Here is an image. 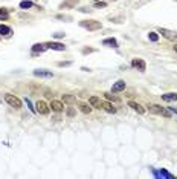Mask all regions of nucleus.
<instances>
[{
    "mask_svg": "<svg viewBox=\"0 0 177 179\" xmlns=\"http://www.w3.org/2000/svg\"><path fill=\"white\" fill-rule=\"evenodd\" d=\"M79 25L82 28H86V29H89V31H98L102 28L101 22H96V20H82Z\"/></svg>",
    "mask_w": 177,
    "mask_h": 179,
    "instance_id": "nucleus-1",
    "label": "nucleus"
},
{
    "mask_svg": "<svg viewBox=\"0 0 177 179\" xmlns=\"http://www.w3.org/2000/svg\"><path fill=\"white\" fill-rule=\"evenodd\" d=\"M5 101L8 103L9 106L15 107V109H20V107H22V101H20V100H19L17 97L11 95V94H6V95H5Z\"/></svg>",
    "mask_w": 177,
    "mask_h": 179,
    "instance_id": "nucleus-2",
    "label": "nucleus"
},
{
    "mask_svg": "<svg viewBox=\"0 0 177 179\" xmlns=\"http://www.w3.org/2000/svg\"><path fill=\"white\" fill-rule=\"evenodd\" d=\"M159 34H162V37L168 38V40H176L177 38V32L174 31H170L166 28H159Z\"/></svg>",
    "mask_w": 177,
    "mask_h": 179,
    "instance_id": "nucleus-3",
    "label": "nucleus"
},
{
    "mask_svg": "<svg viewBox=\"0 0 177 179\" xmlns=\"http://www.w3.org/2000/svg\"><path fill=\"white\" fill-rule=\"evenodd\" d=\"M150 112L153 113H157V115H165V116H171V113L170 112H166L162 106H159V104H153L150 106Z\"/></svg>",
    "mask_w": 177,
    "mask_h": 179,
    "instance_id": "nucleus-4",
    "label": "nucleus"
},
{
    "mask_svg": "<svg viewBox=\"0 0 177 179\" xmlns=\"http://www.w3.org/2000/svg\"><path fill=\"white\" fill-rule=\"evenodd\" d=\"M131 66H133L134 69L141 71V72H144L145 68H147V64H145V61H144L142 58H133V60H131Z\"/></svg>",
    "mask_w": 177,
    "mask_h": 179,
    "instance_id": "nucleus-5",
    "label": "nucleus"
},
{
    "mask_svg": "<svg viewBox=\"0 0 177 179\" xmlns=\"http://www.w3.org/2000/svg\"><path fill=\"white\" fill-rule=\"evenodd\" d=\"M35 107H37V112H38V113H41V115H48V113H49V110H51V107H49L44 101H38Z\"/></svg>",
    "mask_w": 177,
    "mask_h": 179,
    "instance_id": "nucleus-6",
    "label": "nucleus"
},
{
    "mask_svg": "<svg viewBox=\"0 0 177 179\" xmlns=\"http://www.w3.org/2000/svg\"><path fill=\"white\" fill-rule=\"evenodd\" d=\"M46 48L48 49H53V51H64L66 46L63 43H58V41H51V43H46Z\"/></svg>",
    "mask_w": 177,
    "mask_h": 179,
    "instance_id": "nucleus-7",
    "label": "nucleus"
},
{
    "mask_svg": "<svg viewBox=\"0 0 177 179\" xmlns=\"http://www.w3.org/2000/svg\"><path fill=\"white\" fill-rule=\"evenodd\" d=\"M124 89H125V81L119 80L118 83H115V84H113V87H112V92H113V94H118V92H122Z\"/></svg>",
    "mask_w": 177,
    "mask_h": 179,
    "instance_id": "nucleus-8",
    "label": "nucleus"
},
{
    "mask_svg": "<svg viewBox=\"0 0 177 179\" xmlns=\"http://www.w3.org/2000/svg\"><path fill=\"white\" fill-rule=\"evenodd\" d=\"M128 107H131L133 110H136V112H137V113H141V115H142V113H145V109H144V107H142L139 103L128 101Z\"/></svg>",
    "mask_w": 177,
    "mask_h": 179,
    "instance_id": "nucleus-9",
    "label": "nucleus"
},
{
    "mask_svg": "<svg viewBox=\"0 0 177 179\" xmlns=\"http://www.w3.org/2000/svg\"><path fill=\"white\" fill-rule=\"evenodd\" d=\"M34 75H35V77H40V78H52L53 77L52 72H49V71H40V69L34 71Z\"/></svg>",
    "mask_w": 177,
    "mask_h": 179,
    "instance_id": "nucleus-10",
    "label": "nucleus"
},
{
    "mask_svg": "<svg viewBox=\"0 0 177 179\" xmlns=\"http://www.w3.org/2000/svg\"><path fill=\"white\" fill-rule=\"evenodd\" d=\"M49 107H51L53 112H61V110H63V107H64V104H63L61 101H57V100H53V101L51 103V106H49Z\"/></svg>",
    "mask_w": 177,
    "mask_h": 179,
    "instance_id": "nucleus-11",
    "label": "nucleus"
},
{
    "mask_svg": "<svg viewBox=\"0 0 177 179\" xmlns=\"http://www.w3.org/2000/svg\"><path fill=\"white\" fill-rule=\"evenodd\" d=\"M89 103H90V106H92V107H96V109H101V107H102V103H101V100H99L98 97H90Z\"/></svg>",
    "mask_w": 177,
    "mask_h": 179,
    "instance_id": "nucleus-12",
    "label": "nucleus"
},
{
    "mask_svg": "<svg viewBox=\"0 0 177 179\" xmlns=\"http://www.w3.org/2000/svg\"><path fill=\"white\" fill-rule=\"evenodd\" d=\"M102 109H104L105 112H108V113H116V107H113V104L108 101L102 103Z\"/></svg>",
    "mask_w": 177,
    "mask_h": 179,
    "instance_id": "nucleus-13",
    "label": "nucleus"
},
{
    "mask_svg": "<svg viewBox=\"0 0 177 179\" xmlns=\"http://www.w3.org/2000/svg\"><path fill=\"white\" fill-rule=\"evenodd\" d=\"M102 45L108 46V48H118V41L115 38H105V40H102Z\"/></svg>",
    "mask_w": 177,
    "mask_h": 179,
    "instance_id": "nucleus-14",
    "label": "nucleus"
},
{
    "mask_svg": "<svg viewBox=\"0 0 177 179\" xmlns=\"http://www.w3.org/2000/svg\"><path fill=\"white\" fill-rule=\"evenodd\" d=\"M162 100H165V101H176V100H177V94H174V92L163 94V95H162Z\"/></svg>",
    "mask_w": 177,
    "mask_h": 179,
    "instance_id": "nucleus-15",
    "label": "nucleus"
},
{
    "mask_svg": "<svg viewBox=\"0 0 177 179\" xmlns=\"http://www.w3.org/2000/svg\"><path fill=\"white\" fill-rule=\"evenodd\" d=\"M0 34H2V35H11V34H12V29H11L9 26L0 25Z\"/></svg>",
    "mask_w": 177,
    "mask_h": 179,
    "instance_id": "nucleus-16",
    "label": "nucleus"
},
{
    "mask_svg": "<svg viewBox=\"0 0 177 179\" xmlns=\"http://www.w3.org/2000/svg\"><path fill=\"white\" fill-rule=\"evenodd\" d=\"M46 49H48L46 45H41V43H37V45L32 46V52H43V51H46Z\"/></svg>",
    "mask_w": 177,
    "mask_h": 179,
    "instance_id": "nucleus-17",
    "label": "nucleus"
},
{
    "mask_svg": "<svg viewBox=\"0 0 177 179\" xmlns=\"http://www.w3.org/2000/svg\"><path fill=\"white\" fill-rule=\"evenodd\" d=\"M79 110H81L82 113H86V115H87V113H90V112H92V107H89L86 103H81V104H79Z\"/></svg>",
    "mask_w": 177,
    "mask_h": 179,
    "instance_id": "nucleus-18",
    "label": "nucleus"
},
{
    "mask_svg": "<svg viewBox=\"0 0 177 179\" xmlns=\"http://www.w3.org/2000/svg\"><path fill=\"white\" fill-rule=\"evenodd\" d=\"M63 101L67 103V104H74V103H76V98L74 95H63Z\"/></svg>",
    "mask_w": 177,
    "mask_h": 179,
    "instance_id": "nucleus-19",
    "label": "nucleus"
},
{
    "mask_svg": "<svg viewBox=\"0 0 177 179\" xmlns=\"http://www.w3.org/2000/svg\"><path fill=\"white\" fill-rule=\"evenodd\" d=\"M34 6V3L32 2H29V0H23V2H20V8L22 9H29V8H32Z\"/></svg>",
    "mask_w": 177,
    "mask_h": 179,
    "instance_id": "nucleus-20",
    "label": "nucleus"
},
{
    "mask_svg": "<svg viewBox=\"0 0 177 179\" xmlns=\"http://www.w3.org/2000/svg\"><path fill=\"white\" fill-rule=\"evenodd\" d=\"M76 3H78V0H66V2L61 5V8H72V6H75Z\"/></svg>",
    "mask_w": 177,
    "mask_h": 179,
    "instance_id": "nucleus-21",
    "label": "nucleus"
},
{
    "mask_svg": "<svg viewBox=\"0 0 177 179\" xmlns=\"http://www.w3.org/2000/svg\"><path fill=\"white\" fill-rule=\"evenodd\" d=\"M104 95H105V98H107V100H108V101H119V98H118V97H115V95H112V94H108V92H107V94H104Z\"/></svg>",
    "mask_w": 177,
    "mask_h": 179,
    "instance_id": "nucleus-22",
    "label": "nucleus"
},
{
    "mask_svg": "<svg viewBox=\"0 0 177 179\" xmlns=\"http://www.w3.org/2000/svg\"><path fill=\"white\" fill-rule=\"evenodd\" d=\"M8 17V9L6 8H0V19H6Z\"/></svg>",
    "mask_w": 177,
    "mask_h": 179,
    "instance_id": "nucleus-23",
    "label": "nucleus"
},
{
    "mask_svg": "<svg viewBox=\"0 0 177 179\" xmlns=\"http://www.w3.org/2000/svg\"><path fill=\"white\" fill-rule=\"evenodd\" d=\"M148 38H150L151 41H157V40H159V35H157L156 32H150V34H148Z\"/></svg>",
    "mask_w": 177,
    "mask_h": 179,
    "instance_id": "nucleus-24",
    "label": "nucleus"
},
{
    "mask_svg": "<svg viewBox=\"0 0 177 179\" xmlns=\"http://www.w3.org/2000/svg\"><path fill=\"white\" fill-rule=\"evenodd\" d=\"M75 109H72V107H69V109H67V116H70V118H72V116H75Z\"/></svg>",
    "mask_w": 177,
    "mask_h": 179,
    "instance_id": "nucleus-25",
    "label": "nucleus"
},
{
    "mask_svg": "<svg viewBox=\"0 0 177 179\" xmlns=\"http://www.w3.org/2000/svg\"><path fill=\"white\" fill-rule=\"evenodd\" d=\"M70 64H72L70 61H60V63H58L60 68H63V66H70Z\"/></svg>",
    "mask_w": 177,
    "mask_h": 179,
    "instance_id": "nucleus-26",
    "label": "nucleus"
},
{
    "mask_svg": "<svg viewBox=\"0 0 177 179\" xmlns=\"http://www.w3.org/2000/svg\"><path fill=\"white\" fill-rule=\"evenodd\" d=\"M105 6V2H96L95 3V8H104Z\"/></svg>",
    "mask_w": 177,
    "mask_h": 179,
    "instance_id": "nucleus-27",
    "label": "nucleus"
},
{
    "mask_svg": "<svg viewBox=\"0 0 177 179\" xmlns=\"http://www.w3.org/2000/svg\"><path fill=\"white\" fill-rule=\"evenodd\" d=\"M53 37H55V38H63V37H64V34H61V32H57V34H53Z\"/></svg>",
    "mask_w": 177,
    "mask_h": 179,
    "instance_id": "nucleus-28",
    "label": "nucleus"
},
{
    "mask_svg": "<svg viewBox=\"0 0 177 179\" xmlns=\"http://www.w3.org/2000/svg\"><path fill=\"white\" fill-rule=\"evenodd\" d=\"M82 52H84V54H90V52H93V49H92V48H89V49L86 48V49H82Z\"/></svg>",
    "mask_w": 177,
    "mask_h": 179,
    "instance_id": "nucleus-29",
    "label": "nucleus"
},
{
    "mask_svg": "<svg viewBox=\"0 0 177 179\" xmlns=\"http://www.w3.org/2000/svg\"><path fill=\"white\" fill-rule=\"evenodd\" d=\"M174 51H176V52H177V45H176V46H174Z\"/></svg>",
    "mask_w": 177,
    "mask_h": 179,
    "instance_id": "nucleus-30",
    "label": "nucleus"
},
{
    "mask_svg": "<svg viewBox=\"0 0 177 179\" xmlns=\"http://www.w3.org/2000/svg\"><path fill=\"white\" fill-rule=\"evenodd\" d=\"M176 2H177V0H176Z\"/></svg>",
    "mask_w": 177,
    "mask_h": 179,
    "instance_id": "nucleus-31",
    "label": "nucleus"
}]
</instances>
